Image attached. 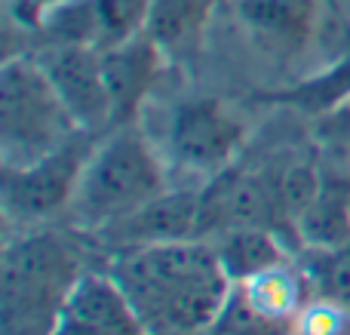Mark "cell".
Masks as SVG:
<instances>
[{"label":"cell","mask_w":350,"mask_h":335,"mask_svg":"<svg viewBox=\"0 0 350 335\" xmlns=\"http://www.w3.org/2000/svg\"><path fill=\"white\" fill-rule=\"evenodd\" d=\"M80 277V256L62 234L31 228L6 243L0 277L3 332L49 335Z\"/></svg>","instance_id":"obj_3"},{"label":"cell","mask_w":350,"mask_h":335,"mask_svg":"<svg viewBox=\"0 0 350 335\" xmlns=\"http://www.w3.org/2000/svg\"><path fill=\"white\" fill-rule=\"evenodd\" d=\"M243 34L273 59H292L314 43L323 0H228Z\"/></svg>","instance_id":"obj_9"},{"label":"cell","mask_w":350,"mask_h":335,"mask_svg":"<svg viewBox=\"0 0 350 335\" xmlns=\"http://www.w3.org/2000/svg\"><path fill=\"white\" fill-rule=\"evenodd\" d=\"M212 3L215 0H154L148 31L166 53L185 49L206 28Z\"/></svg>","instance_id":"obj_17"},{"label":"cell","mask_w":350,"mask_h":335,"mask_svg":"<svg viewBox=\"0 0 350 335\" xmlns=\"http://www.w3.org/2000/svg\"><path fill=\"white\" fill-rule=\"evenodd\" d=\"M92 145H96V135L80 133L77 139H71L59 151L46 154L34 163L3 170L0 200H3L6 219L34 228L59 215L62 209H71L74 191H77L80 172H83Z\"/></svg>","instance_id":"obj_6"},{"label":"cell","mask_w":350,"mask_h":335,"mask_svg":"<svg viewBox=\"0 0 350 335\" xmlns=\"http://www.w3.org/2000/svg\"><path fill=\"white\" fill-rule=\"evenodd\" d=\"M215 332L218 335H295V323H280V320L261 317L234 293L224 314L218 317Z\"/></svg>","instance_id":"obj_19"},{"label":"cell","mask_w":350,"mask_h":335,"mask_svg":"<svg viewBox=\"0 0 350 335\" xmlns=\"http://www.w3.org/2000/svg\"><path fill=\"white\" fill-rule=\"evenodd\" d=\"M301 271L310 295L350 308V240L310 250Z\"/></svg>","instance_id":"obj_18"},{"label":"cell","mask_w":350,"mask_h":335,"mask_svg":"<svg viewBox=\"0 0 350 335\" xmlns=\"http://www.w3.org/2000/svg\"><path fill=\"white\" fill-rule=\"evenodd\" d=\"M83 129L74 123L37 55H10L0 68V154L3 170L59 151ZM90 135V133H86Z\"/></svg>","instance_id":"obj_4"},{"label":"cell","mask_w":350,"mask_h":335,"mask_svg":"<svg viewBox=\"0 0 350 335\" xmlns=\"http://www.w3.org/2000/svg\"><path fill=\"white\" fill-rule=\"evenodd\" d=\"M53 3H59V0H3L6 16H10L18 28H31V31L40 28L43 16L49 12Z\"/></svg>","instance_id":"obj_21"},{"label":"cell","mask_w":350,"mask_h":335,"mask_svg":"<svg viewBox=\"0 0 350 335\" xmlns=\"http://www.w3.org/2000/svg\"><path fill=\"white\" fill-rule=\"evenodd\" d=\"M154 0H59L40 22V34L49 43L105 49L126 43L148 31Z\"/></svg>","instance_id":"obj_7"},{"label":"cell","mask_w":350,"mask_h":335,"mask_svg":"<svg viewBox=\"0 0 350 335\" xmlns=\"http://www.w3.org/2000/svg\"><path fill=\"white\" fill-rule=\"evenodd\" d=\"M295 234L304 240L308 250L350 240V182L323 178L320 194L295 222Z\"/></svg>","instance_id":"obj_15"},{"label":"cell","mask_w":350,"mask_h":335,"mask_svg":"<svg viewBox=\"0 0 350 335\" xmlns=\"http://www.w3.org/2000/svg\"><path fill=\"white\" fill-rule=\"evenodd\" d=\"M108 274L117 280L151 335H200L215 330L234 283L206 240L120 246Z\"/></svg>","instance_id":"obj_1"},{"label":"cell","mask_w":350,"mask_h":335,"mask_svg":"<svg viewBox=\"0 0 350 335\" xmlns=\"http://www.w3.org/2000/svg\"><path fill=\"white\" fill-rule=\"evenodd\" d=\"M218 262L234 286L246 283L249 277L286 262V246L280 243V231L273 228H234L218 234Z\"/></svg>","instance_id":"obj_14"},{"label":"cell","mask_w":350,"mask_h":335,"mask_svg":"<svg viewBox=\"0 0 350 335\" xmlns=\"http://www.w3.org/2000/svg\"><path fill=\"white\" fill-rule=\"evenodd\" d=\"M341 3V10H347V16H350V0H338Z\"/></svg>","instance_id":"obj_22"},{"label":"cell","mask_w":350,"mask_h":335,"mask_svg":"<svg viewBox=\"0 0 350 335\" xmlns=\"http://www.w3.org/2000/svg\"><path fill=\"white\" fill-rule=\"evenodd\" d=\"M317 129L335 151H341V157L350 160V102L341 105L332 114L317 117Z\"/></svg>","instance_id":"obj_20"},{"label":"cell","mask_w":350,"mask_h":335,"mask_svg":"<svg viewBox=\"0 0 350 335\" xmlns=\"http://www.w3.org/2000/svg\"><path fill=\"white\" fill-rule=\"evenodd\" d=\"M273 102H283L289 108H298L314 117L338 111L341 105L350 102V49L341 53L332 65L304 77L301 83L289 86L283 92H273Z\"/></svg>","instance_id":"obj_16"},{"label":"cell","mask_w":350,"mask_h":335,"mask_svg":"<svg viewBox=\"0 0 350 335\" xmlns=\"http://www.w3.org/2000/svg\"><path fill=\"white\" fill-rule=\"evenodd\" d=\"M249 126L221 98H187L178 102L166 123V157L175 170L191 172L200 185L221 176L237 163Z\"/></svg>","instance_id":"obj_5"},{"label":"cell","mask_w":350,"mask_h":335,"mask_svg":"<svg viewBox=\"0 0 350 335\" xmlns=\"http://www.w3.org/2000/svg\"><path fill=\"white\" fill-rule=\"evenodd\" d=\"M163 65H166V49L154 40L151 31H142V34L129 37L126 43L105 49L102 68H105L111 108H114V126L135 123L148 96L160 83Z\"/></svg>","instance_id":"obj_11"},{"label":"cell","mask_w":350,"mask_h":335,"mask_svg":"<svg viewBox=\"0 0 350 335\" xmlns=\"http://www.w3.org/2000/svg\"><path fill=\"white\" fill-rule=\"evenodd\" d=\"M234 293L261 317L280 320V323H295L301 308L308 305L310 289H308V280H304L301 265L295 268L286 258V262L273 265V268L261 271V274L249 277L246 283L234 286Z\"/></svg>","instance_id":"obj_13"},{"label":"cell","mask_w":350,"mask_h":335,"mask_svg":"<svg viewBox=\"0 0 350 335\" xmlns=\"http://www.w3.org/2000/svg\"><path fill=\"white\" fill-rule=\"evenodd\" d=\"M117 246L175 243V240H203V185L197 188H166L160 197L111 228Z\"/></svg>","instance_id":"obj_12"},{"label":"cell","mask_w":350,"mask_h":335,"mask_svg":"<svg viewBox=\"0 0 350 335\" xmlns=\"http://www.w3.org/2000/svg\"><path fill=\"white\" fill-rule=\"evenodd\" d=\"M166 191V160L126 123L96 139L71 200V219L83 231H111Z\"/></svg>","instance_id":"obj_2"},{"label":"cell","mask_w":350,"mask_h":335,"mask_svg":"<svg viewBox=\"0 0 350 335\" xmlns=\"http://www.w3.org/2000/svg\"><path fill=\"white\" fill-rule=\"evenodd\" d=\"M37 59H40L43 71L49 74L65 108L71 111L74 123L83 133L98 135L114 129V108H111L98 49L74 46V43H49L43 53H37Z\"/></svg>","instance_id":"obj_8"},{"label":"cell","mask_w":350,"mask_h":335,"mask_svg":"<svg viewBox=\"0 0 350 335\" xmlns=\"http://www.w3.org/2000/svg\"><path fill=\"white\" fill-rule=\"evenodd\" d=\"M49 335H151L133 302L117 280L105 274H83L74 283Z\"/></svg>","instance_id":"obj_10"}]
</instances>
